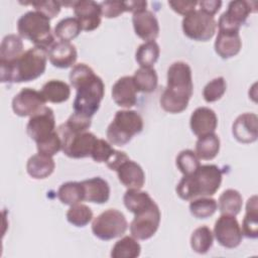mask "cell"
<instances>
[{"label": "cell", "mask_w": 258, "mask_h": 258, "mask_svg": "<svg viewBox=\"0 0 258 258\" xmlns=\"http://www.w3.org/2000/svg\"><path fill=\"white\" fill-rule=\"evenodd\" d=\"M70 83L77 91L74 112L92 118L99 110L105 94V85L100 77L86 63L75 64L69 76Z\"/></svg>", "instance_id": "6da1fadb"}, {"label": "cell", "mask_w": 258, "mask_h": 258, "mask_svg": "<svg viewBox=\"0 0 258 258\" xmlns=\"http://www.w3.org/2000/svg\"><path fill=\"white\" fill-rule=\"evenodd\" d=\"M194 92L191 69L184 61H174L167 70V86L159 103L168 113H181L187 108Z\"/></svg>", "instance_id": "7a4b0ae2"}, {"label": "cell", "mask_w": 258, "mask_h": 258, "mask_svg": "<svg viewBox=\"0 0 258 258\" xmlns=\"http://www.w3.org/2000/svg\"><path fill=\"white\" fill-rule=\"evenodd\" d=\"M47 49L33 46L11 62L0 63L1 83H27L43 75Z\"/></svg>", "instance_id": "3957f363"}, {"label": "cell", "mask_w": 258, "mask_h": 258, "mask_svg": "<svg viewBox=\"0 0 258 258\" xmlns=\"http://www.w3.org/2000/svg\"><path fill=\"white\" fill-rule=\"evenodd\" d=\"M222 183V171L215 164L200 165L199 168L183 177L175 190L183 201H191L201 197H211L217 192Z\"/></svg>", "instance_id": "277c9868"}, {"label": "cell", "mask_w": 258, "mask_h": 258, "mask_svg": "<svg viewBox=\"0 0 258 258\" xmlns=\"http://www.w3.org/2000/svg\"><path fill=\"white\" fill-rule=\"evenodd\" d=\"M17 31L22 38L32 42L34 46L48 49L54 43L50 19L38 11H28L17 21Z\"/></svg>", "instance_id": "5b68a950"}, {"label": "cell", "mask_w": 258, "mask_h": 258, "mask_svg": "<svg viewBox=\"0 0 258 258\" xmlns=\"http://www.w3.org/2000/svg\"><path fill=\"white\" fill-rule=\"evenodd\" d=\"M143 129V119L134 110H119L107 128L109 143L117 146H124L134 135L139 134Z\"/></svg>", "instance_id": "8992f818"}, {"label": "cell", "mask_w": 258, "mask_h": 258, "mask_svg": "<svg viewBox=\"0 0 258 258\" xmlns=\"http://www.w3.org/2000/svg\"><path fill=\"white\" fill-rule=\"evenodd\" d=\"M57 133L61 140L63 154L76 159L91 156L92 149L98 139L94 133L89 131L74 133L67 129L63 124L58 126Z\"/></svg>", "instance_id": "52a82bcc"}, {"label": "cell", "mask_w": 258, "mask_h": 258, "mask_svg": "<svg viewBox=\"0 0 258 258\" xmlns=\"http://www.w3.org/2000/svg\"><path fill=\"white\" fill-rule=\"evenodd\" d=\"M128 222L125 216L116 209H108L92 222V232L100 240L109 241L125 234Z\"/></svg>", "instance_id": "ba28073f"}, {"label": "cell", "mask_w": 258, "mask_h": 258, "mask_svg": "<svg viewBox=\"0 0 258 258\" xmlns=\"http://www.w3.org/2000/svg\"><path fill=\"white\" fill-rule=\"evenodd\" d=\"M181 27L188 38L196 41H208L216 33L217 21L213 15L201 9H195L183 17Z\"/></svg>", "instance_id": "9c48e42d"}, {"label": "cell", "mask_w": 258, "mask_h": 258, "mask_svg": "<svg viewBox=\"0 0 258 258\" xmlns=\"http://www.w3.org/2000/svg\"><path fill=\"white\" fill-rule=\"evenodd\" d=\"M161 214L155 202L149 207L134 214L129 230L131 236L137 240H148L158 230L160 224Z\"/></svg>", "instance_id": "30bf717a"}, {"label": "cell", "mask_w": 258, "mask_h": 258, "mask_svg": "<svg viewBox=\"0 0 258 258\" xmlns=\"http://www.w3.org/2000/svg\"><path fill=\"white\" fill-rule=\"evenodd\" d=\"M214 236L224 248L238 247L242 242L243 233L236 216L221 215L215 223Z\"/></svg>", "instance_id": "8fae6325"}, {"label": "cell", "mask_w": 258, "mask_h": 258, "mask_svg": "<svg viewBox=\"0 0 258 258\" xmlns=\"http://www.w3.org/2000/svg\"><path fill=\"white\" fill-rule=\"evenodd\" d=\"M45 103L41 92L31 88H23L12 99V110L17 116L32 117L46 107Z\"/></svg>", "instance_id": "7c38bea8"}, {"label": "cell", "mask_w": 258, "mask_h": 258, "mask_svg": "<svg viewBox=\"0 0 258 258\" xmlns=\"http://www.w3.org/2000/svg\"><path fill=\"white\" fill-rule=\"evenodd\" d=\"M251 12H255V10L251 7L250 2L243 0L231 1L228 9L220 16L217 26L219 30L239 32L240 27L245 23Z\"/></svg>", "instance_id": "4fadbf2b"}, {"label": "cell", "mask_w": 258, "mask_h": 258, "mask_svg": "<svg viewBox=\"0 0 258 258\" xmlns=\"http://www.w3.org/2000/svg\"><path fill=\"white\" fill-rule=\"evenodd\" d=\"M54 131L55 117L49 107H45L41 112L30 117L26 125V132L35 143L50 136Z\"/></svg>", "instance_id": "5bb4252c"}, {"label": "cell", "mask_w": 258, "mask_h": 258, "mask_svg": "<svg viewBox=\"0 0 258 258\" xmlns=\"http://www.w3.org/2000/svg\"><path fill=\"white\" fill-rule=\"evenodd\" d=\"M73 8L83 30L93 31L100 26L102 17L100 3L93 0H80L75 1Z\"/></svg>", "instance_id": "9a60e30c"}, {"label": "cell", "mask_w": 258, "mask_h": 258, "mask_svg": "<svg viewBox=\"0 0 258 258\" xmlns=\"http://www.w3.org/2000/svg\"><path fill=\"white\" fill-rule=\"evenodd\" d=\"M132 24L135 34L146 41H153L159 34V23L155 14L147 9L133 13Z\"/></svg>", "instance_id": "2e32d148"}, {"label": "cell", "mask_w": 258, "mask_h": 258, "mask_svg": "<svg viewBox=\"0 0 258 258\" xmlns=\"http://www.w3.org/2000/svg\"><path fill=\"white\" fill-rule=\"evenodd\" d=\"M258 117L254 113H244L239 115L233 123L232 134L240 143L249 144L257 140L258 137Z\"/></svg>", "instance_id": "e0dca14e"}, {"label": "cell", "mask_w": 258, "mask_h": 258, "mask_svg": "<svg viewBox=\"0 0 258 258\" xmlns=\"http://www.w3.org/2000/svg\"><path fill=\"white\" fill-rule=\"evenodd\" d=\"M138 89L134 83L133 77L124 76L116 81L112 87V99L122 108L129 109L137 102Z\"/></svg>", "instance_id": "ac0fdd59"}, {"label": "cell", "mask_w": 258, "mask_h": 258, "mask_svg": "<svg viewBox=\"0 0 258 258\" xmlns=\"http://www.w3.org/2000/svg\"><path fill=\"white\" fill-rule=\"evenodd\" d=\"M189 126L192 133L198 137L215 133L218 126V117L211 108L199 107L190 115Z\"/></svg>", "instance_id": "d6986e66"}, {"label": "cell", "mask_w": 258, "mask_h": 258, "mask_svg": "<svg viewBox=\"0 0 258 258\" xmlns=\"http://www.w3.org/2000/svg\"><path fill=\"white\" fill-rule=\"evenodd\" d=\"M47 57L53 67L68 69L74 67L78 57V52L73 43L59 40L54 42L47 49Z\"/></svg>", "instance_id": "ffe728a7"}, {"label": "cell", "mask_w": 258, "mask_h": 258, "mask_svg": "<svg viewBox=\"0 0 258 258\" xmlns=\"http://www.w3.org/2000/svg\"><path fill=\"white\" fill-rule=\"evenodd\" d=\"M214 46L217 54L224 59L237 55L242 47V40L239 32L219 30Z\"/></svg>", "instance_id": "44dd1931"}, {"label": "cell", "mask_w": 258, "mask_h": 258, "mask_svg": "<svg viewBox=\"0 0 258 258\" xmlns=\"http://www.w3.org/2000/svg\"><path fill=\"white\" fill-rule=\"evenodd\" d=\"M119 181L127 188L140 189L145 182V173L135 161L127 159L116 169Z\"/></svg>", "instance_id": "7402d4cb"}, {"label": "cell", "mask_w": 258, "mask_h": 258, "mask_svg": "<svg viewBox=\"0 0 258 258\" xmlns=\"http://www.w3.org/2000/svg\"><path fill=\"white\" fill-rule=\"evenodd\" d=\"M84 187V201L94 204H105L110 198V186L100 176L81 181Z\"/></svg>", "instance_id": "603a6c76"}, {"label": "cell", "mask_w": 258, "mask_h": 258, "mask_svg": "<svg viewBox=\"0 0 258 258\" xmlns=\"http://www.w3.org/2000/svg\"><path fill=\"white\" fill-rule=\"evenodd\" d=\"M55 163L52 156L36 153L29 157L26 163L27 173L35 179L48 177L54 170Z\"/></svg>", "instance_id": "cb8c5ba5"}, {"label": "cell", "mask_w": 258, "mask_h": 258, "mask_svg": "<svg viewBox=\"0 0 258 258\" xmlns=\"http://www.w3.org/2000/svg\"><path fill=\"white\" fill-rule=\"evenodd\" d=\"M41 94L46 102L58 104L66 102L71 96L70 86L59 80H50L41 88Z\"/></svg>", "instance_id": "d4e9b609"}, {"label": "cell", "mask_w": 258, "mask_h": 258, "mask_svg": "<svg viewBox=\"0 0 258 258\" xmlns=\"http://www.w3.org/2000/svg\"><path fill=\"white\" fill-rule=\"evenodd\" d=\"M242 233L247 238L256 239L258 237V206L257 197L252 196L246 204V214L242 223Z\"/></svg>", "instance_id": "484cf974"}, {"label": "cell", "mask_w": 258, "mask_h": 258, "mask_svg": "<svg viewBox=\"0 0 258 258\" xmlns=\"http://www.w3.org/2000/svg\"><path fill=\"white\" fill-rule=\"evenodd\" d=\"M23 42L20 36L8 34L4 36L0 45V63L15 60L23 53Z\"/></svg>", "instance_id": "4316f807"}, {"label": "cell", "mask_w": 258, "mask_h": 258, "mask_svg": "<svg viewBox=\"0 0 258 258\" xmlns=\"http://www.w3.org/2000/svg\"><path fill=\"white\" fill-rule=\"evenodd\" d=\"M220 151V138L215 133L198 137L196 142V154L200 159L212 160Z\"/></svg>", "instance_id": "83f0119b"}, {"label": "cell", "mask_w": 258, "mask_h": 258, "mask_svg": "<svg viewBox=\"0 0 258 258\" xmlns=\"http://www.w3.org/2000/svg\"><path fill=\"white\" fill-rule=\"evenodd\" d=\"M243 206L241 194L233 188H228L222 192L218 201V208L222 215L237 216Z\"/></svg>", "instance_id": "f1b7e54d"}, {"label": "cell", "mask_w": 258, "mask_h": 258, "mask_svg": "<svg viewBox=\"0 0 258 258\" xmlns=\"http://www.w3.org/2000/svg\"><path fill=\"white\" fill-rule=\"evenodd\" d=\"M153 202L148 192L138 188H128L123 197V203L126 209L133 214L149 207Z\"/></svg>", "instance_id": "f546056e"}, {"label": "cell", "mask_w": 258, "mask_h": 258, "mask_svg": "<svg viewBox=\"0 0 258 258\" xmlns=\"http://www.w3.org/2000/svg\"><path fill=\"white\" fill-rule=\"evenodd\" d=\"M141 246L133 236H125L118 240L111 250L113 258H136L140 255Z\"/></svg>", "instance_id": "4dcf8cb0"}, {"label": "cell", "mask_w": 258, "mask_h": 258, "mask_svg": "<svg viewBox=\"0 0 258 258\" xmlns=\"http://www.w3.org/2000/svg\"><path fill=\"white\" fill-rule=\"evenodd\" d=\"M160 54L159 45L155 40L146 41L138 46L135 52V59L140 68H152L158 60Z\"/></svg>", "instance_id": "1f68e13d"}, {"label": "cell", "mask_w": 258, "mask_h": 258, "mask_svg": "<svg viewBox=\"0 0 258 258\" xmlns=\"http://www.w3.org/2000/svg\"><path fill=\"white\" fill-rule=\"evenodd\" d=\"M56 195L63 205L73 206L84 201V187L82 182L68 181L58 187Z\"/></svg>", "instance_id": "d6a6232c"}, {"label": "cell", "mask_w": 258, "mask_h": 258, "mask_svg": "<svg viewBox=\"0 0 258 258\" xmlns=\"http://www.w3.org/2000/svg\"><path fill=\"white\" fill-rule=\"evenodd\" d=\"M214 234L207 226L197 228L190 236V247L198 254H206L212 248Z\"/></svg>", "instance_id": "836d02e7"}, {"label": "cell", "mask_w": 258, "mask_h": 258, "mask_svg": "<svg viewBox=\"0 0 258 258\" xmlns=\"http://www.w3.org/2000/svg\"><path fill=\"white\" fill-rule=\"evenodd\" d=\"M138 92L151 93L155 91L158 84V77L153 68H139L133 76Z\"/></svg>", "instance_id": "e575fe53"}, {"label": "cell", "mask_w": 258, "mask_h": 258, "mask_svg": "<svg viewBox=\"0 0 258 258\" xmlns=\"http://www.w3.org/2000/svg\"><path fill=\"white\" fill-rule=\"evenodd\" d=\"M82 30V26L76 17H66L55 25L53 32L60 41L71 42L79 36Z\"/></svg>", "instance_id": "d590c367"}, {"label": "cell", "mask_w": 258, "mask_h": 258, "mask_svg": "<svg viewBox=\"0 0 258 258\" xmlns=\"http://www.w3.org/2000/svg\"><path fill=\"white\" fill-rule=\"evenodd\" d=\"M218 210L216 200L209 197H201L190 201L189 212L197 219H207L213 216Z\"/></svg>", "instance_id": "8d00e7d4"}, {"label": "cell", "mask_w": 258, "mask_h": 258, "mask_svg": "<svg viewBox=\"0 0 258 258\" xmlns=\"http://www.w3.org/2000/svg\"><path fill=\"white\" fill-rule=\"evenodd\" d=\"M67 220L76 227H85L93 220V212L87 205L79 203L68 210Z\"/></svg>", "instance_id": "74e56055"}, {"label": "cell", "mask_w": 258, "mask_h": 258, "mask_svg": "<svg viewBox=\"0 0 258 258\" xmlns=\"http://www.w3.org/2000/svg\"><path fill=\"white\" fill-rule=\"evenodd\" d=\"M175 164L177 169L183 175H187L195 172L201 165L200 158L198 157L196 152L190 149L181 150L175 158Z\"/></svg>", "instance_id": "f35d334b"}, {"label": "cell", "mask_w": 258, "mask_h": 258, "mask_svg": "<svg viewBox=\"0 0 258 258\" xmlns=\"http://www.w3.org/2000/svg\"><path fill=\"white\" fill-rule=\"evenodd\" d=\"M227 90V83L223 77H218L210 81L203 90V97L206 102L213 103L220 100Z\"/></svg>", "instance_id": "ab89813d"}, {"label": "cell", "mask_w": 258, "mask_h": 258, "mask_svg": "<svg viewBox=\"0 0 258 258\" xmlns=\"http://www.w3.org/2000/svg\"><path fill=\"white\" fill-rule=\"evenodd\" d=\"M36 148L38 153L49 156L55 155L59 150H61V140L57 131H54L45 139L36 142Z\"/></svg>", "instance_id": "60d3db41"}, {"label": "cell", "mask_w": 258, "mask_h": 258, "mask_svg": "<svg viewBox=\"0 0 258 258\" xmlns=\"http://www.w3.org/2000/svg\"><path fill=\"white\" fill-rule=\"evenodd\" d=\"M62 124L67 129L74 133L86 132L92 125V118L74 112Z\"/></svg>", "instance_id": "b9f144b4"}, {"label": "cell", "mask_w": 258, "mask_h": 258, "mask_svg": "<svg viewBox=\"0 0 258 258\" xmlns=\"http://www.w3.org/2000/svg\"><path fill=\"white\" fill-rule=\"evenodd\" d=\"M115 149L111 146V143L104 139L98 138L95 142V145L91 152V157L96 162H107L108 159L111 157Z\"/></svg>", "instance_id": "7bdbcfd3"}, {"label": "cell", "mask_w": 258, "mask_h": 258, "mask_svg": "<svg viewBox=\"0 0 258 258\" xmlns=\"http://www.w3.org/2000/svg\"><path fill=\"white\" fill-rule=\"evenodd\" d=\"M31 4L35 11H38L48 17L49 19L55 17L61 8V4L59 1H54V0H45V1H32L29 2Z\"/></svg>", "instance_id": "ee69618b"}, {"label": "cell", "mask_w": 258, "mask_h": 258, "mask_svg": "<svg viewBox=\"0 0 258 258\" xmlns=\"http://www.w3.org/2000/svg\"><path fill=\"white\" fill-rule=\"evenodd\" d=\"M100 6L102 15L106 18H115L127 11L125 1H103Z\"/></svg>", "instance_id": "f6af8a7d"}, {"label": "cell", "mask_w": 258, "mask_h": 258, "mask_svg": "<svg viewBox=\"0 0 258 258\" xmlns=\"http://www.w3.org/2000/svg\"><path fill=\"white\" fill-rule=\"evenodd\" d=\"M168 5L176 13L185 16L196 9L198 2L197 1H168Z\"/></svg>", "instance_id": "bcb514c9"}, {"label": "cell", "mask_w": 258, "mask_h": 258, "mask_svg": "<svg viewBox=\"0 0 258 258\" xmlns=\"http://www.w3.org/2000/svg\"><path fill=\"white\" fill-rule=\"evenodd\" d=\"M127 159H129L128 155L124 152V151H119L116 150L113 152V154L111 155V157L108 159V161L106 162V165L111 169V170H115Z\"/></svg>", "instance_id": "7dc6e473"}, {"label": "cell", "mask_w": 258, "mask_h": 258, "mask_svg": "<svg viewBox=\"0 0 258 258\" xmlns=\"http://www.w3.org/2000/svg\"><path fill=\"white\" fill-rule=\"evenodd\" d=\"M198 4L200 6L199 9L214 16L220 10V8L222 6V1L208 0V1H200V2H198Z\"/></svg>", "instance_id": "c3c4849f"}, {"label": "cell", "mask_w": 258, "mask_h": 258, "mask_svg": "<svg viewBox=\"0 0 258 258\" xmlns=\"http://www.w3.org/2000/svg\"><path fill=\"white\" fill-rule=\"evenodd\" d=\"M127 12L135 13L137 11L146 9L147 2L146 1H125Z\"/></svg>", "instance_id": "681fc988"}]
</instances>
